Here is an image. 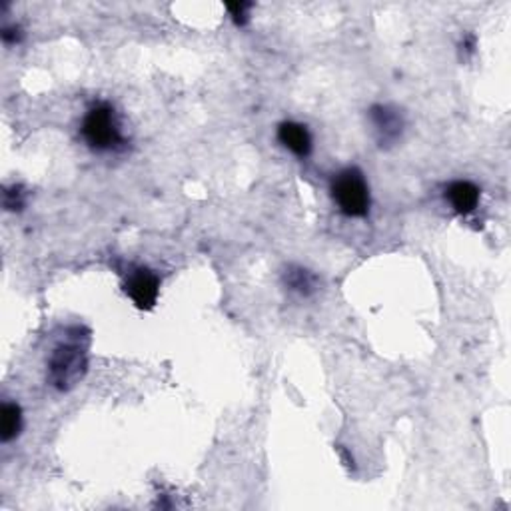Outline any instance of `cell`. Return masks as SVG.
<instances>
[{
  "mask_svg": "<svg viewBox=\"0 0 511 511\" xmlns=\"http://www.w3.org/2000/svg\"><path fill=\"white\" fill-rule=\"evenodd\" d=\"M80 140L97 154H120L128 148V137L118 110L108 100H97L80 120Z\"/></svg>",
  "mask_w": 511,
  "mask_h": 511,
  "instance_id": "1",
  "label": "cell"
},
{
  "mask_svg": "<svg viewBox=\"0 0 511 511\" xmlns=\"http://www.w3.org/2000/svg\"><path fill=\"white\" fill-rule=\"evenodd\" d=\"M88 372V340L77 333H70L66 340L58 342L50 352L46 362V382L58 392H68L78 385Z\"/></svg>",
  "mask_w": 511,
  "mask_h": 511,
  "instance_id": "2",
  "label": "cell"
},
{
  "mask_svg": "<svg viewBox=\"0 0 511 511\" xmlns=\"http://www.w3.org/2000/svg\"><path fill=\"white\" fill-rule=\"evenodd\" d=\"M332 200L338 210L348 218H366L372 208L370 184L358 166H348V169L333 174L330 182Z\"/></svg>",
  "mask_w": 511,
  "mask_h": 511,
  "instance_id": "3",
  "label": "cell"
},
{
  "mask_svg": "<svg viewBox=\"0 0 511 511\" xmlns=\"http://www.w3.org/2000/svg\"><path fill=\"white\" fill-rule=\"evenodd\" d=\"M368 120L380 148H392L402 140L405 117L400 108L392 107V104H373L368 110Z\"/></svg>",
  "mask_w": 511,
  "mask_h": 511,
  "instance_id": "4",
  "label": "cell"
},
{
  "mask_svg": "<svg viewBox=\"0 0 511 511\" xmlns=\"http://www.w3.org/2000/svg\"><path fill=\"white\" fill-rule=\"evenodd\" d=\"M124 291L138 310H152L158 301L160 278L146 266H130L124 274Z\"/></svg>",
  "mask_w": 511,
  "mask_h": 511,
  "instance_id": "5",
  "label": "cell"
},
{
  "mask_svg": "<svg viewBox=\"0 0 511 511\" xmlns=\"http://www.w3.org/2000/svg\"><path fill=\"white\" fill-rule=\"evenodd\" d=\"M444 198H445L447 206H450L455 214L469 216L479 208L482 190H479L477 184L469 182V180H454L445 186Z\"/></svg>",
  "mask_w": 511,
  "mask_h": 511,
  "instance_id": "6",
  "label": "cell"
},
{
  "mask_svg": "<svg viewBox=\"0 0 511 511\" xmlns=\"http://www.w3.org/2000/svg\"><path fill=\"white\" fill-rule=\"evenodd\" d=\"M276 137H278V142L300 160L308 158V156L312 154V148H314V140H312V134L306 124H300L294 120L281 122V124H278Z\"/></svg>",
  "mask_w": 511,
  "mask_h": 511,
  "instance_id": "7",
  "label": "cell"
},
{
  "mask_svg": "<svg viewBox=\"0 0 511 511\" xmlns=\"http://www.w3.org/2000/svg\"><path fill=\"white\" fill-rule=\"evenodd\" d=\"M281 284H284L290 294L298 298H312L320 288V278L304 266L290 264L281 272Z\"/></svg>",
  "mask_w": 511,
  "mask_h": 511,
  "instance_id": "8",
  "label": "cell"
},
{
  "mask_svg": "<svg viewBox=\"0 0 511 511\" xmlns=\"http://www.w3.org/2000/svg\"><path fill=\"white\" fill-rule=\"evenodd\" d=\"M23 410L16 402H5L0 410V442L10 444L23 432Z\"/></svg>",
  "mask_w": 511,
  "mask_h": 511,
  "instance_id": "9",
  "label": "cell"
},
{
  "mask_svg": "<svg viewBox=\"0 0 511 511\" xmlns=\"http://www.w3.org/2000/svg\"><path fill=\"white\" fill-rule=\"evenodd\" d=\"M28 202V192L25 186L10 184L3 188V208L6 212H23Z\"/></svg>",
  "mask_w": 511,
  "mask_h": 511,
  "instance_id": "10",
  "label": "cell"
},
{
  "mask_svg": "<svg viewBox=\"0 0 511 511\" xmlns=\"http://www.w3.org/2000/svg\"><path fill=\"white\" fill-rule=\"evenodd\" d=\"M226 8H228V13H230L234 25L244 26V25H248L250 13H252L254 5L252 3H234V5H226Z\"/></svg>",
  "mask_w": 511,
  "mask_h": 511,
  "instance_id": "11",
  "label": "cell"
},
{
  "mask_svg": "<svg viewBox=\"0 0 511 511\" xmlns=\"http://www.w3.org/2000/svg\"><path fill=\"white\" fill-rule=\"evenodd\" d=\"M0 36H3V43L6 46H16L23 40V28L18 25H5L0 30Z\"/></svg>",
  "mask_w": 511,
  "mask_h": 511,
  "instance_id": "12",
  "label": "cell"
}]
</instances>
